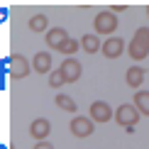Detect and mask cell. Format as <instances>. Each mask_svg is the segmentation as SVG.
Instances as JSON below:
<instances>
[{
  "label": "cell",
  "mask_w": 149,
  "mask_h": 149,
  "mask_svg": "<svg viewBox=\"0 0 149 149\" xmlns=\"http://www.w3.org/2000/svg\"><path fill=\"white\" fill-rule=\"evenodd\" d=\"M139 110L134 108V103H122V105H117V110H115V122L120 127H125V130H134L137 127V122H139Z\"/></svg>",
  "instance_id": "obj_2"
},
{
  "label": "cell",
  "mask_w": 149,
  "mask_h": 149,
  "mask_svg": "<svg viewBox=\"0 0 149 149\" xmlns=\"http://www.w3.org/2000/svg\"><path fill=\"white\" fill-rule=\"evenodd\" d=\"M69 130H71V134H73V137H78V139H86V137H91V134H93V130H95V122H93L91 117L76 115V117H71V122H69Z\"/></svg>",
  "instance_id": "obj_4"
},
{
  "label": "cell",
  "mask_w": 149,
  "mask_h": 149,
  "mask_svg": "<svg viewBox=\"0 0 149 149\" xmlns=\"http://www.w3.org/2000/svg\"><path fill=\"white\" fill-rule=\"evenodd\" d=\"M117 24H120V20H117V15L113 10H100L95 15V20H93V32L98 37H115Z\"/></svg>",
  "instance_id": "obj_1"
},
{
  "label": "cell",
  "mask_w": 149,
  "mask_h": 149,
  "mask_svg": "<svg viewBox=\"0 0 149 149\" xmlns=\"http://www.w3.org/2000/svg\"><path fill=\"white\" fill-rule=\"evenodd\" d=\"M34 149H54V144H52V142H34Z\"/></svg>",
  "instance_id": "obj_20"
},
{
  "label": "cell",
  "mask_w": 149,
  "mask_h": 149,
  "mask_svg": "<svg viewBox=\"0 0 149 149\" xmlns=\"http://www.w3.org/2000/svg\"><path fill=\"white\" fill-rule=\"evenodd\" d=\"M8 66H10V78H15V81L27 78L29 71H32V61H27L22 54H10L8 56Z\"/></svg>",
  "instance_id": "obj_3"
},
{
  "label": "cell",
  "mask_w": 149,
  "mask_h": 149,
  "mask_svg": "<svg viewBox=\"0 0 149 149\" xmlns=\"http://www.w3.org/2000/svg\"><path fill=\"white\" fill-rule=\"evenodd\" d=\"M88 117L93 122H98V125H103V122H110V120H115V110L110 108L105 100H95V103H91V113Z\"/></svg>",
  "instance_id": "obj_5"
},
{
  "label": "cell",
  "mask_w": 149,
  "mask_h": 149,
  "mask_svg": "<svg viewBox=\"0 0 149 149\" xmlns=\"http://www.w3.org/2000/svg\"><path fill=\"white\" fill-rule=\"evenodd\" d=\"M81 49H83L86 54H98V52L103 49V42L98 39L95 32H88V34L81 37Z\"/></svg>",
  "instance_id": "obj_13"
},
{
  "label": "cell",
  "mask_w": 149,
  "mask_h": 149,
  "mask_svg": "<svg viewBox=\"0 0 149 149\" xmlns=\"http://www.w3.org/2000/svg\"><path fill=\"white\" fill-rule=\"evenodd\" d=\"M49 132H52V122H49L47 117H34V120L29 122V137L34 142H47Z\"/></svg>",
  "instance_id": "obj_8"
},
{
  "label": "cell",
  "mask_w": 149,
  "mask_h": 149,
  "mask_svg": "<svg viewBox=\"0 0 149 149\" xmlns=\"http://www.w3.org/2000/svg\"><path fill=\"white\" fill-rule=\"evenodd\" d=\"M59 71L64 73V81L66 83H76V81L81 78V73H83V66H81V61L78 59H64L59 64Z\"/></svg>",
  "instance_id": "obj_6"
},
{
  "label": "cell",
  "mask_w": 149,
  "mask_h": 149,
  "mask_svg": "<svg viewBox=\"0 0 149 149\" xmlns=\"http://www.w3.org/2000/svg\"><path fill=\"white\" fill-rule=\"evenodd\" d=\"M127 8H125V5H115V8H113V12H115V15H117V12H125Z\"/></svg>",
  "instance_id": "obj_21"
},
{
  "label": "cell",
  "mask_w": 149,
  "mask_h": 149,
  "mask_svg": "<svg viewBox=\"0 0 149 149\" xmlns=\"http://www.w3.org/2000/svg\"><path fill=\"white\" fill-rule=\"evenodd\" d=\"M54 103H56L59 110H64V113H71V115H78V105L73 100L71 95H66V93H59L56 98H54Z\"/></svg>",
  "instance_id": "obj_15"
},
{
  "label": "cell",
  "mask_w": 149,
  "mask_h": 149,
  "mask_svg": "<svg viewBox=\"0 0 149 149\" xmlns=\"http://www.w3.org/2000/svg\"><path fill=\"white\" fill-rule=\"evenodd\" d=\"M144 78H147V69H144V66H139V64L130 66V69L125 71V81H127V86H130V88H134V93H137V91H142L139 86L144 83Z\"/></svg>",
  "instance_id": "obj_9"
},
{
  "label": "cell",
  "mask_w": 149,
  "mask_h": 149,
  "mask_svg": "<svg viewBox=\"0 0 149 149\" xmlns=\"http://www.w3.org/2000/svg\"><path fill=\"white\" fill-rule=\"evenodd\" d=\"M147 17H149V5H147Z\"/></svg>",
  "instance_id": "obj_22"
},
{
  "label": "cell",
  "mask_w": 149,
  "mask_h": 149,
  "mask_svg": "<svg viewBox=\"0 0 149 149\" xmlns=\"http://www.w3.org/2000/svg\"><path fill=\"white\" fill-rule=\"evenodd\" d=\"M64 83H66V81H64V73H61L59 69H54L52 73H49V86H52V88H61Z\"/></svg>",
  "instance_id": "obj_18"
},
{
  "label": "cell",
  "mask_w": 149,
  "mask_h": 149,
  "mask_svg": "<svg viewBox=\"0 0 149 149\" xmlns=\"http://www.w3.org/2000/svg\"><path fill=\"white\" fill-rule=\"evenodd\" d=\"M78 47H81V39H71V37H69V39H66L64 44H61V47L56 49V52H59V54H64L66 59H71L73 54L78 52Z\"/></svg>",
  "instance_id": "obj_17"
},
{
  "label": "cell",
  "mask_w": 149,
  "mask_h": 149,
  "mask_svg": "<svg viewBox=\"0 0 149 149\" xmlns=\"http://www.w3.org/2000/svg\"><path fill=\"white\" fill-rule=\"evenodd\" d=\"M132 103H134V108H137L142 115L149 117V91H137V93H134V100H132Z\"/></svg>",
  "instance_id": "obj_16"
},
{
  "label": "cell",
  "mask_w": 149,
  "mask_h": 149,
  "mask_svg": "<svg viewBox=\"0 0 149 149\" xmlns=\"http://www.w3.org/2000/svg\"><path fill=\"white\" fill-rule=\"evenodd\" d=\"M69 39V32H66L64 27H52L49 29V32L44 34V42H47V47L49 49H54V52H56V49L64 44V42Z\"/></svg>",
  "instance_id": "obj_11"
},
{
  "label": "cell",
  "mask_w": 149,
  "mask_h": 149,
  "mask_svg": "<svg viewBox=\"0 0 149 149\" xmlns=\"http://www.w3.org/2000/svg\"><path fill=\"white\" fill-rule=\"evenodd\" d=\"M134 39L144 42V44L149 47V27H137V29H134Z\"/></svg>",
  "instance_id": "obj_19"
},
{
  "label": "cell",
  "mask_w": 149,
  "mask_h": 149,
  "mask_svg": "<svg viewBox=\"0 0 149 149\" xmlns=\"http://www.w3.org/2000/svg\"><path fill=\"white\" fill-rule=\"evenodd\" d=\"M29 29H32V32H37V34H39V32H49V29H52V27H49V17L44 15V12H37V15H32V17H29Z\"/></svg>",
  "instance_id": "obj_14"
},
{
  "label": "cell",
  "mask_w": 149,
  "mask_h": 149,
  "mask_svg": "<svg viewBox=\"0 0 149 149\" xmlns=\"http://www.w3.org/2000/svg\"><path fill=\"white\" fill-rule=\"evenodd\" d=\"M125 49H127L125 39H120V37H108V39H103V49H100V54H103L105 59H120Z\"/></svg>",
  "instance_id": "obj_7"
},
{
  "label": "cell",
  "mask_w": 149,
  "mask_h": 149,
  "mask_svg": "<svg viewBox=\"0 0 149 149\" xmlns=\"http://www.w3.org/2000/svg\"><path fill=\"white\" fill-rule=\"evenodd\" d=\"M127 54H130V59H134V64H139L142 59H147V54H149V47L144 44V42H139V39H130V44H127Z\"/></svg>",
  "instance_id": "obj_12"
},
{
  "label": "cell",
  "mask_w": 149,
  "mask_h": 149,
  "mask_svg": "<svg viewBox=\"0 0 149 149\" xmlns=\"http://www.w3.org/2000/svg\"><path fill=\"white\" fill-rule=\"evenodd\" d=\"M52 54L49 52H37L34 56H32V71L34 73H52Z\"/></svg>",
  "instance_id": "obj_10"
}]
</instances>
